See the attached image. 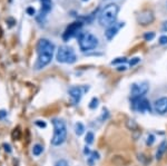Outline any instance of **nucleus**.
I'll list each match as a JSON object with an SVG mask.
<instances>
[{
  "instance_id": "nucleus-13",
  "label": "nucleus",
  "mask_w": 167,
  "mask_h": 166,
  "mask_svg": "<svg viewBox=\"0 0 167 166\" xmlns=\"http://www.w3.org/2000/svg\"><path fill=\"white\" fill-rule=\"evenodd\" d=\"M40 2H41V10H40L39 15H40V17H45L51 10L52 2H51V0H40Z\"/></svg>"
},
{
  "instance_id": "nucleus-1",
  "label": "nucleus",
  "mask_w": 167,
  "mask_h": 166,
  "mask_svg": "<svg viewBox=\"0 0 167 166\" xmlns=\"http://www.w3.org/2000/svg\"><path fill=\"white\" fill-rule=\"evenodd\" d=\"M55 51V45L51 41H49L48 39L42 38L40 39L37 44V54L38 58L37 61L35 64V68L37 70L45 68L47 65L49 64L52 56H54Z\"/></svg>"
},
{
  "instance_id": "nucleus-3",
  "label": "nucleus",
  "mask_w": 167,
  "mask_h": 166,
  "mask_svg": "<svg viewBox=\"0 0 167 166\" xmlns=\"http://www.w3.org/2000/svg\"><path fill=\"white\" fill-rule=\"evenodd\" d=\"M54 136L51 138V144L54 146H59L65 142L67 137V128L63 120L60 119H54Z\"/></svg>"
},
{
  "instance_id": "nucleus-12",
  "label": "nucleus",
  "mask_w": 167,
  "mask_h": 166,
  "mask_svg": "<svg viewBox=\"0 0 167 166\" xmlns=\"http://www.w3.org/2000/svg\"><path fill=\"white\" fill-rule=\"evenodd\" d=\"M154 109L158 114L167 113V97H162L154 103Z\"/></svg>"
},
{
  "instance_id": "nucleus-31",
  "label": "nucleus",
  "mask_w": 167,
  "mask_h": 166,
  "mask_svg": "<svg viewBox=\"0 0 167 166\" xmlns=\"http://www.w3.org/2000/svg\"><path fill=\"white\" fill-rule=\"evenodd\" d=\"M126 66H119V67H118V68H117V70H118V72H121V70H126Z\"/></svg>"
},
{
  "instance_id": "nucleus-6",
  "label": "nucleus",
  "mask_w": 167,
  "mask_h": 166,
  "mask_svg": "<svg viewBox=\"0 0 167 166\" xmlns=\"http://www.w3.org/2000/svg\"><path fill=\"white\" fill-rule=\"evenodd\" d=\"M132 107L134 111L144 113V111H150V103L146 98L139 97V98H132Z\"/></svg>"
},
{
  "instance_id": "nucleus-4",
  "label": "nucleus",
  "mask_w": 167,
  "mask_h": 166,
  "mask_svg": "<svg viewBox=\"0 0 167 166\" xmlns=\"http://www.w3.org/2000/svg\"><path fill=\"white\" fill-rule=\"evenodd\" d=\"M78 44H79V48L81 51L92 50L97 47L98 39L96 38V36H94L90 32H83L79 35Z\"/></svg>"
},
{
  "instance_id": "nucleus-32",
  "label": "nucleus",
  "mask_w": 167,
  "mask_h": 166,
  "mask_svg": "<svg viewBox=\"0 0 167 166\" xmlns=\"http://www.w3.org/2000/svg\"><path fill=\"white\" fill-rule=\"evenodd\" d=\"M163 29L165 30V31H167V21L164 22V25H163Z\"/></svg>"
},
{
  "instance_id": "nucleus-17",
  "label": "nucleus",
  "mask_w": 167,
  "mask_h": 166,
  "mask_svg": "<svg viewBox=\"0 0 167 166\" xmlns=\"http://www.w3.org/2000/svg\"><path fill=\"white\" fill-rule=\"evenodd\" d=\"M11 137H13V139H15V141H18V139H20L21 137V131L19 127H16L15 129L13 131V133H11Z\"/></svg>"
},
{
  "instance_id": "nucleus-24",
  "label": "nucleus",
  "mask_w": 167,
  "mask_h": 166,
  "mask_svg": "<svg viewBox=\"0 0 167 166\" xmlns=\"http://www.w3.org/2000/svg\"><path fill=\"white\" fill-rule=\"evenodd\" d=\"M139 61H140V58H138V57H135V58H133V59L129 61V65H130V66H135V65H137Z\"/></svg>"
},
{
  "instance_id": "nucleus-8",
  "label": "nucleus",
  "mask_w": 167,
  "mask_h": 166,
  "mask_svg": "<svg viewBox=\"0 0 167 166\" xmlns=\"http://www.w3.org/2000/svg\"><path fill=\"white\" fill-rule=\"evenodd\" d=\"M81 27H83V22H80V21H76V22L70 24V25L66 28L65 32L63 34V39L65 41H67V40H69L70 38H72V37L79 31V29Z\"/></svg>"
},
{
  "instance_id": "nucleus-9",
  "label": "nucleus",
  "mask_w": 167,
  "mask_h": 166,
  "mask_svg": "<svg viewBox=\"0 0 167 166\" xmlns=\"http://www.w3.org/2000/svg\"><path fill=\"white\" fill-rule=\"evenodd\" d=\"M137 21L139 25L147 26L154 21V13L150 10H142L137 15Z\"/></svg>"
},
{
  "instance_id": "nucleus-33",
  "label": "nucleus",
  "mask_w": 167,
  "mask_h": 166,
  "mask_svg": "<svg viewBox=\"0 0 167 166\" xmlns=\"http://www.w3.org/2000/svg\"><path fill=\"white\" fill-rule=\"evenodd\" d=\"M2 36V30H1V28H0V37Z\"/></svg>"
},
{
  "instance_id": "nucleus-20",
  "label": "nucleus",
  "mask_w": 167,
  "mask_h": 166,
  "mask_svg": "<svg viewBox=\"0 0 167 166\" xmlns=\"http://www.w3.org/2000/svg\"><path fill=\"white\" fill-rule=\"evenodd\" d=\"M85 141H86V144H92V142H94V134L92 132H88Z\"/></svg>"
},
{
  "instance_id": "nucleus-16",
  "label": "nucleus",
  "mask_w": 167,
  "mask_h": 166,
  "mask_svg": "<svg viewBox=\"0 0 167 166\" xmlns=\"http://www.w3.org/2000/svg\"><path fill=\"white\" fill-rule=\"evenodd\" d=\"M42 151H44V147H42L41 145H39V144L33 145V154L35 155V156H39V155L42 153Z\"/></svg>"
},
{
  "instance_id": "nucleus-10",
  "label": "nucleus",
  "mask_w": 167,
  "mask_h": 166,
  "mask_svg": "<svg viewBox=\"0 0 167 166\" xmlns=\"http://www.w3.org/2000/svg\"><path fill=\"white\" fill-rule=\"evenodd\" d=\"M88 90V88L86 89H83L81 87H71L70 89H69V95H70V98H71V102L74 105H77L78 103L80 102V99L83 97V94L84 91H86Z\"/></svg>"
},
{
  "instance_id": "nucleus-21",
  "label": "nucleus",
  "mask_w": 167,
  "mask_h": 166,
  "mask_svg": "<svg viewBox=\"0 0 167 166\" xmlns=\"http://www.w3.org/2000/svg\"><path fill=\"white\" fill-rule=\"evenodd\" d=\"M126 61H127V59H126L125 57H120V58H116L115 60H113V61H112V65L124 64V63H126Z\"/></svg>"
},
{
  "instance_id": "nucleus-22",
  "label": "nucleus",
  "mask_w": 167,
  "mask_h": 166,
  "mask_svg": "<svg viewBox=\"0 0 167 166\" xmlns=\"http://www.w3.org/2000/svg\"><path fill=\"white\" fill-rule=\"evenodd\" d=\"M97 106H98V99H97L96 97H94L92 99L90 104H89V108H92V109H95Z\"/></svg>"
},
{
  "instance_id": "nucleus-29",
  "label": "nucleus",
  "mask_w": 167,
  "mask_h": 166,
  "mask_svg": "<svg viewBox=\"0 0 167 166\" xmlns=\"http://www.w3.org/2000/svg\"><path fill=\"white\" fill-rule=\"evenodd\" d=\"M4 148L6 152H8V153H10L11 152V148H10V145L9 144H4Z\"/></svg>"
},
{
  "instance_id": "nucleus-26",
  "label": "nucleus",
  "mask_w": 167,
  "mask_h": 166,
  "mask_svg": "<svg viewBox=\"0 0 167 166\" xmlns=\"http://www.w3.org/2000/svg\"><path fill=\"white\" fill-rule=\"evenodd\" d=\"M36 125H37L38 127H40V128H45V127H46V123H45L44 120H37V122H36Z\"/></svg>"
},
{
  "instance_id": "nucleus-19",
  "label": "nucleus",
  "mask_w": 167,
  "mask_h": 166,
  "mask_svg": "<svg viewBox=\"0 0 167 166\" xmlns=\"http://www.w3.org/2000/svg\"><path fill=\"white\" fill-rule=\"evenodd\" d=\"M154 38H155V32H153V31L146 32V34L144 35V39H145L146 41H150V40H153Z\"/></svg>"
},
{
  "instance_id": "nucleus-2",
  "label": "nucleus",
  "mask_w": 167,
  "mask_h": 166,
  "mask_svg": "<svg viewBox=\"0 0 167 166\" xmlns=\"http://www.w3.org/2000/svg\"><path fill=\"white\" fill-rule=\"evenodd\" d=\"M118 11H119V7L116 4H107L99 15V18H98L99 24L101 26H106V27H109L115 24Z\"/></svg>"
},
{
  "instance_id": "nucleus-14",
  "label": "nucleus",
  "mask_w": 167,
  "mask_h": 166,
  "mask_svg": "<svg viewBox=\"0 0 167 166\" xmlns=\"http://www.w3.org/2000/svg\"><path fill=\"white\" fill-rule=\"evenodd\" d=\"M167 151V142L164 141L160 143V145L158 146V149H157V152H156V159H160V158L163 157V155L165 154V152Z\"/></svg>"
},
{
  "instance_id": "nucleus-28",
  "label": "nucleus",
  "mask_w": 167,
  "mask_h": 166,
  "mask_svg": "<svg viewBox=\"0 0 167 166\" xmlns=\"http://www.w3.org/2000/svg\"><path fill=\"white\" fill-rule=\"evenodd\" d=\"M27 13H28V15H30V16H33L35 13H36V10L33 8H31V7H29V8L27 9Z\"/></svg>"
},
{
  "instance_id": "nucleus-30",
  "label": "nucleus",
  "mask_w": 167,
  "mask_h": 166,
  "mask_svg": "<svg viewBox=\"0 0 167 166\" xmlns=\"http://www.w3.org/2000/svg\"><path fill=\"white\" fill-rule=\"evenodd\" d=\"M7 116V113L4 111H0V119H2V118H4Z\"/></svg>"
},
{
  "instance_id": "nucleus-18",
  "label": "nucleus",
  "mask_w": 167,
  "mask_h": 166,
  "mask_svg": "<svg viewBox=\"0 0 167 166\" xmlns=\"http://www.w3.org/2000/svg\"><path fill=\"white\" fill-rule=\"evenodd\" d=\"M84 131H85V127H84V125L81 123H77L75 125V133L80 136V135H83L84 134Z\"/></svg>"
},
{
  "instance_id": "nucleus-25",
  "label": "nucleus",
  "mask_w": 167,
  "mask_h": 166,
  "mask_svg": "<svg viewBox=\"0 0 167 166\" xmlns=\"http://www.w3.org/2000/svg\"><path fill=\"white\" fill-rule=\"evenodd\" d=\"M55 166H68V163L65 159H60V161H58V162L56 163Z\"/></svg>"
},
{
  "instance_id": "nucleus-7",
  "label": "nucleus",
  "mask_w": 167,
  "mask_h": 166,
  "mask_svg": "<svg viewBox=\"0 0 167 166\" xmlns=\"http://www.w3.org/2000/svg\"><path fill=\"white\" fill-rule=\"evenodd\" d=\"M148 89H149V86L146 81L139 83V84H133V86H132V98L144 97V95L148 91Z\"/></svg>"
},
{
  "instance_id": "nucleus-27",
  "label": "nucleus",
  "mask_w": 167,
  "mask_h": 166,
  "mask_svg": "<svg viewBox=\"0 0 167 166\" xmlns=\"http://www.w3.org/2000/svg\"><path fill=\"white\" fill-rule=\"evenodd\" d=\"M159 44L160 45H167V36H162L159 38Z\"/></svg>"
},
{
  "instance_id": "nucleus-5",
  "label": "nucleus",
  "mask_w": 167,
  "mask_h": 166,
  "mask_svg": "<svg viewBox=\"0 0 167 166\" xmlns=\"http://www.w3.org/2000/svg\"><path fill=\"white\" fill-rule=\"evenodd\" d=\"M56 59L58 63L72 64L76 61V54L72 48L67 47V46H61V47H59L58 51H57Z\"/></svg>"
},
{
  "instance_id": "nucleus-23",
  "label": "nucleus",
  "mask_w": 167,
  "mask_h": 166,
  "mask_svg": "<svg viewBox=\"0 0 167 166\" xmlns=\"http://www.w3.org/2000/svg\"><path fill=\"white\" fill-rule=\"evenodd\" d=\"M154 142H155V136H154V135H151V134H150V135H148V137H147V141H146V144L150 146V145L154 143Z\"/></svg>"
},
{
  "instance_id": "nucleus-11",
  "label": "nucleus",
  "mask_w": 167,
  "mask_h": 166,
  "mask_svg": "<svg viewBox=\"0 0 167 166\" xmlns=\"http://www.w3.org/2000/svg\"><path fill=\"white\" fill-rule=\"evenodd\" d=\"M121 27H124V22H117V24L115 22L112 26H109L108 28H107V30L105 31L106 38L108 39V40H112L117 35V32L119 31V29H120Z\"/></svg>"
},
{
  "instance_id": "nucleus-15",
  "label": "nucleus",
  "mask_w": 167,
  "mask_h": 166,
  "mask_svg": "<svg viewBox=\"0 0 167 166\" xmlns=\"http://www.w3.org/2000/svg\"><path fill=\"white\" fill-rule=\"evenodd\" d=\"M126 126H127V128H128V129L133 131V132H135V131H138L137 123H136L135 120H133V119H129V120L126 123Z\"/></svg>"
},
{
  "instance_id": "nucleus-34",
  "label": "nucleus",
  "mask_w": 167,
  "mask_h": 166,
  "mask_svg": "<svg viewBox=\"0 0 167 166\" xmlns=\"http://www.w3.org/2000/svg\"><path fill=\"white\" fill-rule=\"evenodd\" d=\"M83 1H88V0H83Z\"/></svg>"
}]
</instances>
